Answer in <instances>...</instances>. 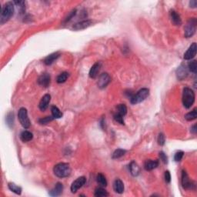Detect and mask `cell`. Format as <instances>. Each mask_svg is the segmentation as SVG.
Listing matches in <instances>:
<instances>
[{"mask_svg": "<svg viewBox=\"0 0 197 197\" xmlns=\"http://www.w3.org/2000/svg\"><path fill=\"white\" fill-rule=\"evenodd\" d=\"M14 14V5L12 2H6L2 6L1 10V16H0V23L1 25L6 23L11 19V17Z\"/></svg>", "mask_w": 197, "mask_h": 197, "instance_id": "cell-1", "label": "cell"}, {"mask_svg": "<svg viewBox=\"0 0 197 197\" xmlns=\"http://www.w3.org/2000/svg\"><path fill=\"white\" fill-rule=\"evenodd\" d=\"M53 172L56 177L59 178H65L69 177L71 173V168L68 163H61L56 165Z\"/></svg>", "mask_w": 197, "mask_h": 197, "instance_id": "cell-2", "label": "cell"}, {"mask_svg": "<svg viewBox=\"0 0 197 197\" xmlns=\"http://www.w3.org/2000/svg\"><path fill=\"white\" fill-rule=\"evenodd\" d=\"M195 101V93L193 89L188 87L184 88L182 92V103L185 108L189 109L193 105Z\"/></svg>", "mask_w": 197, "mask_h": 197, "instance_id": "cell-3", "label": "cell"}, {"mask_svg": "<svg viewBox=\"0 0 197 197\" xmlns=\"http://www.w3.org/2000/svg\"><path fill=\"white\" fill-rule=\"evenodd\" d=\"M149 95H150V90L146 89V88H143V89L139 90L137 94H135V95H133L131 97L130 102L132 104L139 103V102L145 100L149 96Z\"/></svg>", "mask_w": 197, "mask_h": 197, "instance_id": "cell-4", "label": "cell"}, {"mask_svg": "<svg viewBox=\"0 0 197 197\" xmlns=\"http://www.w3.org/2000/svg\"><path fill=\"white\" fill-rule=\"evenodd\" d=\"M197 21L195 18H192L187 22L186 25L185 26V36L186 38L192 37L196 33Z\"/></svg>", "mask_w": 197, "mask_h": 197, "instance_id": "cell-5", "label": "cell"}, {"mask_svg": "<svg viewBox=\"0 0 197 197\" xmlns=\"http://www.w3.org/2000/svg\"><path fill=\"white\" fill-rule=\"evenodd\" d=\"M18 117L21 125H22L25 129H28L30 126V121L28 117V113H27L26 109L21 108L20 110H19Z\"/></svg>", "mask_w": 197, "mask_h": 197, "instance_id": "cell-6", "label": "cell"}, {"mask_svg": "<svg viewBox=\"0 0 197 197\" xmlns=\"http://www.w3.org/2000/svg\"><path fill=\"white\" fill-rule=\"evenodd\" d=\"M86 179L85 177H80L76 179L74 182L72 183L71 186V192L73 193H76L77 192V190L81 187L83 186V185H85L86 183Z\"/></svg>", "mask_w": 197, "mask_h": 197, "instance_id": "cell-7", "label": "cell"}, {"mask_svg": "<svg viewBox=\"0 0 197 197\" xmlns=\"http://www.w3.org/2000/svg\"><path fill=\"white\" fill-rule=\"evenodd\" d=\"M111 81L110 75L108 73H102L99 76L98 80V86L100 89H104L109 85V83Z\"/></svg>", "mask_w": 197, "mask_h": 197, "instance_id": "cell-8", "label": "cell"}, {"mask_svg": "<svg viewBox=\"0 0 197 197\" xmlns=\"http://www.w3.org/2000/svg\"><path fill=\"white\" fill-rule=\"evenodd\" d=\"M196 43H193V44L190 46V48L187 49V51L185 52V54H184V59H185L186 60H190V59L194 58L195 56H196Z\"/></svg>", "mask_w": 197, "mask_h": 197, "instance_id": "cell-9", "label": "cell"}, {"mask_svg": "<svg viewBox=\"0 0 197 197\" xmlns=\"http://www.w3.org/2000/svg\"><path fill=\"white\" fill-rule=\"evenodd\" d=\"M182 187L186 190H189V189H193V186L194 185L193 184V182L190 181V178H189L188 175H187L186 172V171H182Z\"/></svg>", "mask_w": 197, "mask_h": 197, "instance_id": "cell-10", "label": "cell"}, {"mask_svg": "<svg viewBox=\"0 0 197 197\" xmlns=\"http://www.w3.org/2000/svg\"><path fill=\"white\" fill-rule=\"evenodd\" d=\"M177 76L179 80H182L187 77V76H188V70H187L186 66L185 65L182 64L180 66L178 67L177 70Z\"/></svg>", "mask_w": 197, "mask_h": 197, "instance_id": "cell-11", "label": "cell"}, {"mask_svg": "<svg viewBox=\"0 0 197 197\" xmlns=\"http://www.w3.org/2000/svg\"><path fill=\"white\" fill-rule=\"evenodd\" d=\"M38 83L43 87H48L50 83V76L48 73H43L38 79Z\"/></svg>", "mask_w": 197, "mask_h": 197, "instance_id": "cell-12", "label": "cell"}, {"mask_svg": "<svg viewBox=\"0 0 197 197\" xmlns=\"http://www.w3.org/2000/svg\"><path fill=\"white\" fill-rule=\"evenodd\" d=\"M50 100H51V96L50 95H49V94H46V95H45L42 98L39 105V107L41 111H45V110L48 108L49 102H50Z\"/></svg>", "mask_w": 197, "mask_h": 197, "instance_id": "cell-13", "label": "cell"}, {"mask_svg": "<svg viewBox=\"0 0 197 197\" xmlns=\"http://www.w3.org/2000/svg\"><path fill=\"white\" fill-rule=\"evenodd\" d=\"M91 24H92V21L90 20H85L82 21V22H77L75 25H73V29L74 30H81L87 28V27L90 26Z\"/></svg>", "mask_w": 197, "mask_h": 197, "instance_id": "cell-14", "label": "cell"}, {"mask_svg": "<svg viewBox=\"0 0 197 197\" xmlns=\"http://www.w3.org/2000/svg\"><path fill=\"white\" fill-rule=\"evenodd\" d=\"M101 68V64L99 62H97V63H95L91 68L90 71H89V76L92 79H96L98 76L99 70H100Z\"/></svg>", "mask_w": 197, "mask_h": 197, "instance_id": "cell-15", "label": "cell"}, {"mask_svg": "<svg viewBox=\"0 0 197 197\" xmlns=\"http://www.w3.org/2000/svg\"><path fill=\"white\" fill-rule=\"evenodd\" d=\"M62 190H63V186L60 182H58L55 186V187L51 190L50 193H49V195L52 196H58L62 193Z\"/></svg>", "mask_w": 197, "mask_h": 197, "instance_id": "cell-16", "label": "cell"}, {"mask_svg": "<svg viewBox=\"0 0 197 197\" xmlns=\"http://www.w3.org/2000/svg\"><path fill=\"white\" fill-rule=\"evenodd\" d=\"M159 166V162L157 160H147L144 164V168L146 170L151 171L156 169Z\"/></svg>", "mask_w": 197, "mask_h": 197, "instance_id": "cell-17", "label": "cell"}, {"mask_svg": "<svg viewBox=\"0 0 197 197\" xmlns=\"http://www.w3.org/2000/svg\"><path fill=\"white\" fill-rule=\"evenodd\" d=\"M59 56H60L59 52H54V53L50 54V55L46 57V59H44V63L47 65H51V64L53 63V62L59 58Z\"/></svg>", "mask_w": 197, "mask_h": 197, "instance_id": "cell-18", "label": "cell"}, {"mask_svg": "<svg viewBox=\"0 0 197 197\" xmlns=\"http://www.w3.org/2000/svg\"><path fill=\"white\" fill-rule=\"evenodd\" d=\"M113 189H114L115 192L117 193H123L124 192V185L123 182H122L120 179H116L113 183Z\"/></svg>", "mask_w": 197, "mask_h": 197, "instance_id": "cell-19", "label": "cell"}, {"mask_svg": "<svg viewBox=\"0 0 197 197\" xmlns=\"http://www.w3.org/2000/svg\"><path fill=\"white\" fill-rule=\"evenodd\" d=\"M170 18L172 20V23L175 24L176 25H180L182 24V20H181L180 16L176 11L172 10L170 12Z\"/></svg>", "mask_w": 197, "mask_h": 197, "instance_id": "cell-20", "label": "cell"}, {"mask_svg": "<svg viewBox=\"0 0 197 197\" xmlns=\"http://www.w3.org/2000/svg\"><path fill=\"white\" fill-rule=\"evenodd\" d=\"M129 171H130L131 174L133 177H137L139 174V172H140V169H139V166L137 165V163L132 162L130 163V165H129Z\"/></svg>", "mask_w": 197, "mask_h": 197, "instance_id": "cell-21", "label": "cell"}, {"mask_svg": "<svg viewBox=\"0 0 197 197\" xmlns=\"http://www.w3.org/2000/svg\"><path fill=\"white\" fill-rule=\"evenodd\" d=\"M33 138V135L31 132L29 131H23V132L21 133L20 135V139L22 142H29V141L32 140Z\"/></svg>", "mask_w": 197, "mask_h": 197, "instance_id": "cell-22", "label": "cell"}, {"mask_svg": "<svg viewBox=\"0 0 197 197\" xmlns=\"http://www.w3.org/2000/svg\"><path fill=\"white\" fill-rule=\"evenodd\" d=\"M51 111H52V115L54 119L62 118V113H61V111L59 110L58 107H56V105H52V106L51 107Z\"/></svg>", "mask_w": 197, "mask_h": 197, "instance_id": "cell-23", "label": "cell"}, {"mask_svg": "<svg viewBox=\"0 0 197 197\" xmlns=\"http://www.w3.org/2000/svg\"><path fill=\"white\" fill-rule=\"evenodd\" d=\"M9 189L11 190L12 192H13V193H16V194L18 195H20L21 193H22V188L20 186H18L16 185L15 183H12V182H9Z\"/></svg>", "mask_w": 197, "mask_h": 197, "instance_id": "cell-24", "label": "cell"}, {"mask_svg": "<svg viewBox=\"0 0 197 197\" xmlns=\"http://www.w3.org/2000/svg\"><path fill=\"white\" fill-rule=\"evenodd\" d=\"M96 180H97V182L99 184V186H107V181H106V179H105V177H104L103 175H102V173H99L98 175H97V177H96Z\"/></svg>", "mask_w": 197, "mask_h": 197, "instance_id": "cell-25", "label": "cell"}, {"mask_svg": "<svg viewBox=\"0 0 197 197\" xmlns=\"http://www.w3.org/2000/svg\"><path fill=\"white\" fill-rule=\"evenodd\" d=\"M196 117H197L196 109H195V110H193V111H191V112H190V113H188L185 116V119L186 120H188V121H192V120L196 119Z\"/></svg>", "mask_w": 197, "mask_h": 197, "instance_id": "cell-26", "label": "cell"}, {"mask_svg": "<svg viewBox=\"0 0 197 197\" xmlns=\"http://www.w3.org/2000/svg\"><path fill=\"white\" fill-rule=\"evenodd\" d=\"M69 77V73H66V72H64V73H62L61 74H59L57 77L56 81L58 83H63L66 81L67 79Z\"/></svg>", "mask_w": 197, "mask_h": 197, "instance_id": "cell-27", "label": "cell"}, {"mask_svg": "<svg viewBox=\"0 0 197 197\" xmlns=\"http://www.w3.org/2000/svg\"><path fill=\"white\" fill-rule=\"evenodd\" d=\"M108 193L105 190L102 188H97L95 190V196L96 197H103L108 196Z\"/></svg>", "mask_w": 197, "mask_h": 197, "instance_id": "cell-28", "label": "cell"}, {"mask_svg": "<svg viewBox=\"0 0 197 197\" xmlns=\"http://www.w3.org/2000/svg\"><path fill=\"white\" fill-rule=\"evenodd\" d=\"M126 153V150H122V149H118L116 151L113 153V159H119L122 156H123Z\"/></svg>", "mask_w": 197, "mask_h": 197, "instance_id": "cell-29", "label": "cell"}, {"mask_svg": "<svg viewBox=\"0 0 197 197\" xmlns=\"http://www.w3.org/2000/svg\"><path fill=\"white\" fill-rule=\"evenodd\" d=\"M127 113V108H126V105L125 104H120L118 106V113L119 114L122 115L123 116H124Z\"/></svg>", "mask_w": 197, "mask_h": 197, "instance_id": "cell-30", "label": "cell"}, {"mask_svg": "<svg viewBox=\"0 0 197 197\" xmlns=\"http://www.w3.org/2000/svg\"><path fill=\"white\" fill-rule=\"evenodd\" d=\"M189 69L192 72V73H196L197 71V63L196 60H193L189 63Z\"/></svg>", "mask_w": 197, "mask_h": 197, "instance_id": "cell-31", "label": "cell"}, {"mask_svg": "<svg viewBox=\"0 0 197 197\" xmlns=\"http://www.w3.org/2000/svg\"><path fill=\"white\" fill-rule=\"evenodd\" d=\"M53 119H54L53 116H46V117L42 118L40 119H39V123L42 125H46V124H48L49 123H50V122L52 121Z\"/></svg>", "mask_w": 197, "mask_h": 197, "instance_id": "cell-32", "label": "cell"}, {"mask_svg": "<svg viewBox=\"0 0 197 197\" xmlns=\"http://www.w3.org/2000/svg\"><path fill=\"white\" fill-rule=\"evenodd\" d=\"M183 155L184 153L182 151L177 152V153L175 154V156H174V159H175V161L177 162L181 161V159H182V157H183Z\"/></svg>", "mask_w": 197, "mask_h": 197, "instance_id": "cell-33", "label": "cell"}, {"mask_svg": "<svg viewBox=\"0 0 197 197\" xmlns=\"http://www.w3.org/2000/svg\"><path fill=\"white\" fill-rule=\"evenodd\" d=\"M165 142H166V139H165V136L163 135V133H159V134L158 137V143L159 144L160 146H163L165 144Z\"/></svg>", "mask_w": 197, "mask_h": 197, "instance_id": "cell-34", "label": "cell"}, {"mask_svg": "<svg viewBox=\"0 0 197 197\" xmlns=\"http://www.w3.org/2000/svg\"><path fill=\"white\" fill-rule=\"evenodd\" d=\"M114 119H115V120H116V122H118V123H120V124H124L123 116H122V115H120V114H119V113H117V114H116L114 116Z\"/></svg>", "mask_w": 197, "mask_h": 197, "instance_id": "cell-35", "label": "cell"}, {"mask_svg": "<svg viewBox=\"0 0 197 197\" xmlns=\"http://www.w3.org/2000/svg\"><path fill=\"white\" fill-rule=\"evenodd\" d=\"M159 157H160V159L162 160V161L163 162V163L166 164V163H167L168 162V158L167 156H166V155L163 152H160L159 153Z\"/></svg>", "mask_w": 197, "mask_h": 197, "instance_id": "cell-36", "label": "cell"}, {"mask_svg": "<svg viewBox=\"0 0 197 197\" xmlns=\"http://www.w3.org/2000/svg\"><path fill=\"white\" fill-rule=\"evenodd\" d=\"M165 181L166 182V183H169L171 181V175L170 172L169 171H166L165 172Z\"/></svg>", "mask_w": 197, "mask_h": 197, "instance_id": "cell-37", "label": "cell"}, {"mask_svg": "<svg viewBox=\"0 0 197 197\" xmlns=\"http://www.w3.org/2000/svg\"><path fill=\"white\" fill-rule=\"evenodd\" d=\"M76 10H73V12H70L69 15L68 16H67V18L65 19V22H69V21L71 20L72 19H73V17L76 15Z\"/></svg>", "mask_w": 197, "mask_h": 197, "instance_id": "cell-38", "label": "cell"}, {"mask_svg": "<svg viewBox=\"0 0 197 197\" xmlns=\"http://www.w3.org/2000/svg\"><path fill=\"white\" fill-rule=\"evenodd\" d=\"M190 7H192V8H196V6H197V2L195 1V0H193V1L190 2Z\"/></svg>", "mask_w": 197, "mask_h": 197, "instance_id": "cell-39", "label": "cell"}, {"mask_svg": "<svg viewBox=\"0 0 197 197\" xmlns=\"http://www.w3.org/2000/svg\"><path fill=\"white\" fill-rule=\"evenodd\" d=\"M196 125H194V126H193V128H192V131H193V132H194V133H196Z\"/></svg>", "mask_w": 197, "mask_h": 197, "instance_id": "cell-40", "label": "cell"}]
</instances>
